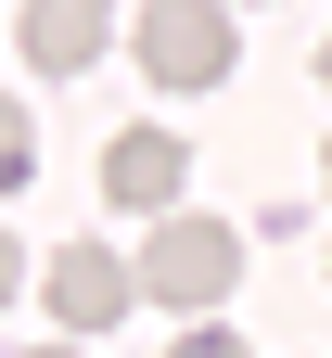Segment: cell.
Segmentation results:
<instances>
[{"label":"cell","instance_id":"obj_8","mask_svg":"<svg viewBox=\"0 0 332 358\" xmlns=\"http://www.w3.org/2000/svg\"><path fill=\"white\" fill-rule=\"evenodd\" d=\"M13 294H26V243L0 231V307H13Z\"/></svg>","mask_w":332,"mask_h":358},{"label":"cell","instance_id":"obj_2","mask_svg":"<svg viewBox=\"0 0 332 358\" xmlns=\"http://www.w3.org/2000/svg\"><path fill=\"white\" fill-rule=\"evenodd\" d=\"M128 52L154 90H230V0H140Z\"/></svg>","mask_w":332,"mask_h":358},{"label":"cell","instance_id":"obj_12","mask_svg":"<svg viewBox=\"0 0 332 358\" xmlns=\"http://www.w3.org/2000/svg\"><path fill=\"white\" fill-rule=\"evenodd\" d=\"M319 179H332V154H319Z\"/></svg>","mask_w":332,"mask_h":358},{"label":"cell","instance_id":"obj_7","mask_svg":"<svg viewBox=\"0 0 332 358\" xmlns=\"http://www.w3.org/2000/svg\"><path fill=\"white\" fill-rule=\"evenodd\" d=\"M166 358H243V333H217V320H205V333H179Z\"/></svg>","mask_w":332,"mask_h":358},{"label":"cell","instance_id":"obj_3","mask_svg":"<svg viewBox=\"0 0 332 358\" xmlns=\"http://www.w3.org/2000/svg\"><path fill=\"white\" fill-rule=\"evenodd\" d=\"M38 307H52V333H115L128 307H140V256H115V243H64L52 268H38Z\"/></svg>","mask_w":332,"mask_h":358},{"label":"cell","instance_id":"obj_4","mask_svg":"<svg viewBox=\"0 0 332 358\" xmlns=\"http://www.w3.org/2000/svg\"><path fill=\"white\" fill-rule=\"evenodd\" d=\"M103 38H115V0H26V13H13L26 77H89V64H103Z\"/></svg>","mask_w":332,"mask_h":358},{"label":"cell","instance_id":"obj_10","mask_svg":"<svg viewBox=\"0 0 332 358\" xmlns=\"http://www.w3.org/2000/svg\"><path fill=\"white\" fill-rule=\"evenodd\" d=\"M319 90H332V38H319Z\"/></svg>","mask_w":332,"mask_h":358},{"label":"cell","instance_id":"obj_11","mask_svg":"<svg viewBox=\"0 0 332 358\" xmlns=\"http://www.w3.org/2000/svg\"><path fill=\"white\" fill-rule=\"evenodd\" d=\"M230 13H268V0H230Z\"/></svg>","mask_w":332,"mask_h":358},{"label":"cell","instance_id":"obj_1","mask_svg":"<svg viewBox=\"0 0 332 358\" xmlns=\"http://www.w3.org/2000/svg\"><path fill=\"white\" fill-rule=\"evenodd\" d=\"M230 282H243V231L230 217H154L140 231V307H179V320H205V307H230Z\"/></svg>","mask_w":332,"mask_h":358},{"label":"cell","instance_id":"obj_6","mask_svg":"<svg viewBox=\"0 0 332 358\" xmlns=\"http://www.w3.org/2000/svg\"><path fill=\"white\" fill-rule=\"evenodd\" d=\"M26 179H38V115L0 90V192H26Z\"/></svg>","mask_w":332,"mask_h":358},{"label":"cell","instance_id":"obj_5","mask_svg":"<svg viewBox=\"0 0 332 358\" xmlns=\"http://www.w3.org/2000/svg\"><path fill=\"white\" fill-rule=\"evenodd\" d=\"M179 179H192V141L179 128H115L103 141V192L128 217H179Z\"/></svg>","mask_w":332,"mask_h":358},{"label":"cell","instance_id":"obj_9","mask_svg":"<svg viewBox=\"0 0 332 358\" xmlns=\"http://www.w3.org/2000/svg\"><path fill=\"white\" fill-rule=\"evenodd\" d=\"M26 358H89V345H77V333H52V345H26Z\"/></svg>","mask_w":332,"mask_h":358}]
</instances>
